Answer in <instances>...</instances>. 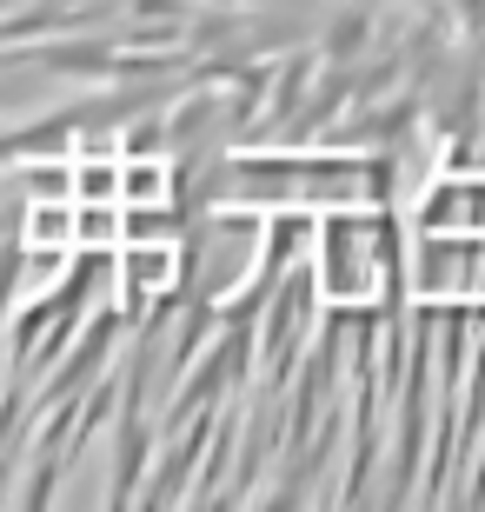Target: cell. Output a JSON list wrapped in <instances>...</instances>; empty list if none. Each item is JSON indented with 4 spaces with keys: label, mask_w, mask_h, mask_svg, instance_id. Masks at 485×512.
<instances>
[{
    "label": "cell",
    "mask_w": 485,
    "mask_h": 512,
    "mask_svg": "<svg viewBox=\"0 0 485 512\" xmlns=\"http://www.w3.org/2000/svg\"><path fill=\"white\" fill-rule=\"evenodd\" d=\"M74 233L80 240H120V227H113V213H107V200H94V207L74 220Z\"/></svg>",
    "instance_id": "obj_2"
},
{
    "label": "cell",
    "mask_w": 485,
    "mask_h": 512,
    "mask_svg": "<svg viewBox=\"0 0 485 512\" xmlns=\"http://www.w3.org/2000/svg\"><path fill=\"white\" fill-rule=\"evenodd\" d=\"M426 233H479L485 227V180H432V200L419 207Z\"/></svg>",
    "instance_id": "obj_1"
}]
</instances>
